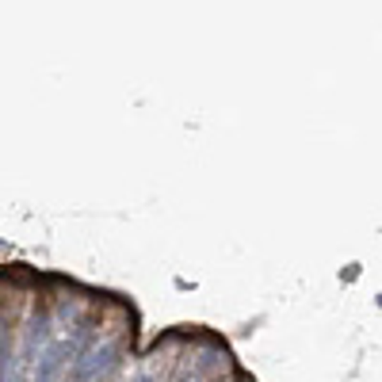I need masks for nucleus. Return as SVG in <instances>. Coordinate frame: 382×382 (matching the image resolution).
Listing matches in <instances>:
<instances>
[]
</instances>
